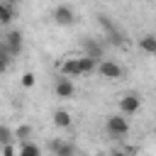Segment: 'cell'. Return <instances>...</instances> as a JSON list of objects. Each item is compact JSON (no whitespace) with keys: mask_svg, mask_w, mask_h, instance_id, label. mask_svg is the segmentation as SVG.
<instances>
[{"mask_svg":"<svg viewBox=\"0 0 156 156\" xmlns=\"http://www.w3.org/2000/svg\"><path fill=\"white\" fill-rule=\"evenodd\" d=\"M0 141H2V146H7V144L12 141V132H10L7 127H0Z\"/></svg>","mask_w":156,"mask_h":156,"instance_id":"17","label":"cell"},{"mask_svg":"<svg viewBox=\"0 0 156 156\" xmlns=\"http://www.w3.org/2000/svg\"><path fill=\"white\" fill-rule=\"evenodd\" d=\"M98 66H100L98 61H93L88 56H80V58H66L58 66V71H61L63 78H78V76H85V73L98 71Z\"/></svg>","mask_w":156,"mask_h":156,"instance_id":"1","label":"cell"},{"mask_svg":"<svg viewBox=\"0 0 156 156\" xmlns=\"http://www.w3.org/2000/svg\"><path fill=\"white\" fill-rule=\"evenodd\" d=\"M29 134H32V127L29 124H20L17 132H15V136H20L22 141H29Z\"/></svg>","mask_w":156,"mask_h":156,"instance_id":"15","label":"cell"},{"mask_svg":"<svg viewBox=\"0 0 156 156\" xmlns=\"http://www.w3.org/2000/svg\"><path fill=\"white\" fill-rule=\"evenodd\" d=\"M51 151H54V156H76V146L71 141H63V139H54Z\"/></svg>","mask_w":156,"mask_h":156,"instance_id":"8","label":"cell"},{"mask_svg":"<svg viewBox=\"0 0 156 156\" xmlns=\"http://www.w3.org/2000/svg\"><path fill=\"white\" fill-rule=\"evenodd\" d=\"M139 107H141V100L136 93H127L119 98V115H124V117L134 115V112H139Z\"/></svg>","mask_w":156,"mask_h":156,"instance_id":"4","label":"cell"},{"mask_svg":"<svg viewBox=\"0 0 156 156\" xmlns=\"http://www.w3.org/2000/svg\"><path fill=\"white\" fill-rule=\"evenodd\" d=\"M2 156H15V146H12V144L2 146Z\"/></svg>","mask_w":156,"mask_h":156,"instance_id":"18","label":"cell"},{"mask_svg":"<svg viewBox=\"0 0 156 156\" xmlns=\"http://www.w3.org/2000/svg\"><path fill=\"white\" fill-rule=\"evenodd\" d=\"M83 49H85V56L88 58H93V61H105L102 58V54H105V46L100 44V41H95V39H85L83 41Z\"/></svg>","mask_w":156,"mask_h":156,"instance_id":"7","label":"cell"},{"mask_svg":"<svg viewBox=\"0 0 156 156\" xmlns=\"http://www.w3.org/2000/svg\"><path fill=\"white\" fill-rule=\"evenodd\" d=\"M34 80H37V78H34V73H29V71L20 76V83H22V88H32V85H34Z\"/></svg>","mask_w":156,"mask_h":156,"instance_id":"16","label":"cell"},{"mask_svg":"<svg viewBox=\"0 0 156 156\" xmlns=\"http://www.w3.org/2000/svg\"><path fill=\"white\" fill-rule=\"evenodd\" d=\"M76 156H83V154H76Z\"/></svg>","mask_w":156,"mask_h":156,"instance_id":"20","label":"cell"},{"mask_svg":"<svg viewBox=\"0 0 156 156\" xmlns=\"http://www.w3.org/2000/svg\"><path fill=\"white\" fill-rule=\"evenodd\" d=\"M51 17H54V22L61 24V27H68V24L76 22V12H73V7H68V5H58V7H54Z\"/></svg>","mask_w":156,"mask_h":156,"instance_id":"5","label":"cell"},{"mask_svg":"<svg viewBox=\"0 0 156 156\" xmlns=\"http://www.w3.org/2000/svg\"><path fill=\"white\" fill-rule=\"evenodd\" d=\"M139 49H141L144 54H156V37H154V34H144V37L139 39Z\"/></svg>","mask_w":156,"mask_h":156,"instance_id":"10","label":"cell"},{"mask_svg":"<svg viewBox=\"0 0 156 156\" xmlns=\"http://www.w3.org/2000/svg\"><path fill=\"white\" fill-rule=\"evenodd\" d=\"M12 15H15L12 5H10V2H0V22H2V24L12 22Z\"/></svg>","mask_w":156,"mask_h":156,"instance_id":"13","label":"cell"},{"mask_svg":"<svg viewBox=\"0 0 156 156\" xmlns=\"http://www.w3.org/2000/svg\"><path fill=\"white\" fill-rule=\"evenodd\" d=\"M54 124H56L58 129H68V127H71V115H68L66 110H56V112H54Z\"/></svg>","mask_w":156,"mask_h":156,"instance_id":"11","label":"cell"},{"mask_svg":"<svg viewBox=\"0 0 156 156\" xmlns=\"http://www.w3.org/2000/svg\"><path fill=\"white\" fill-rule=\"evenodd\" d=\"M0 44H5V46H7V51H10L12 56H15V54H20V51H22V32H20V29L7 32V34H5V39H2Z\"/></svg>","mask_w":156,"mask_h":156,"instance_id":"6","label":"cell"},{"mask_svg":"<svg viewBox=\"0 0 156 156\" xmlns=\"http://www.w3.org/2000/svg\"><path fill=\"white\" fill-rule=\"evenodd\" d=\"M105 127H107V132L112 136H127L129 134V122H127L124 115H110L107 122H105Z\"/></svg>","mask_w":156,"mask_h":156,"instance_id":"2","label":"cell"},{"mask_svg":"<svg viewBox=\"0 0 156 156\" xmlns=\"http://www.w3.org/2000/svg\"><path fill=\"white\" fill-rule=\"evenodd\" d=\"M129 154H132V151H112L110 156H129Z\"/></svg>","mask_w":156,"mask_h":156,"instance_id":"19","label":"cell"},{"mask_svg":"<svg viewBox=\"0 0 156 156\" xmlns=\"http://www.w3.org/2000/svg\"><path fill=\"white\" fill-rule=\"evenodd\" d=\"M0 61H2V71H7L10 68V61H12V54L7 51L5 44H0Z\"/></svg>","mask_w":156,"mask_h":156,"instance_id":"14","label":"cell"},{"mask_svg":"<svg viewBox=\"0 0 156 156\" xmlns=\"http://www.w3.org/2000/svg\"><path fill=\"white\" fill-rule=\"evenodd\" d=\"M17 156H41L39 154V146L32 144V141H22L20 149H17Z\"/></svg>","mask_w":156,"mask_h":156,"instance_id":"12","label":"cell"},{"mask_svg":"<svg viewBox=\"0 0 156 156\" xmlns=\"http://www.w3.org/2000/svg\"><path fill=\"white\" fill-rule=\"evenodd\" d=\"M54 93H56L58 98H71V95L76 93V85L71 83V78H58L56 85H54Z\"/></svg>","mask_w":156,"mask_h":156,"instance_id":"9","label":"cell"},{"mask_svg":"<svg viewBox=\"0 0 156 156\" xmlns=\"http://www.w3.org/2000/svg\"><path fill=\"white\" fill-rule=\"evenodd\" d=\"M98 73L102 76V78H107V80H119L122 78V66L117 63V61H110V58H105V61H100V66H98Z\"/></svg>","mask_w":156,"mask_h":156,"instance_id":"3","label":"cell"}]
</instances>
